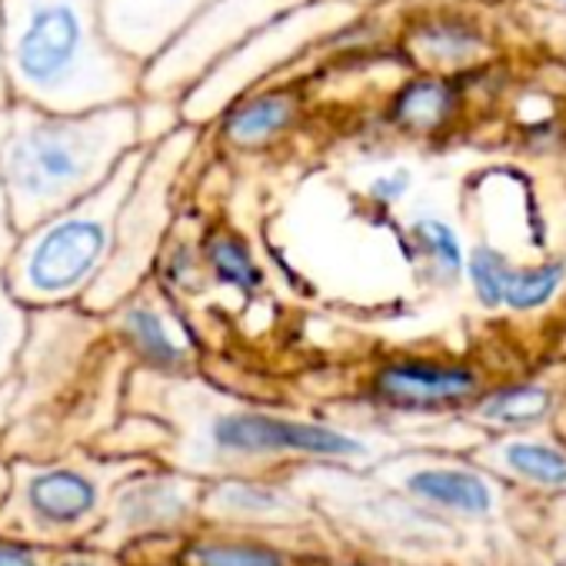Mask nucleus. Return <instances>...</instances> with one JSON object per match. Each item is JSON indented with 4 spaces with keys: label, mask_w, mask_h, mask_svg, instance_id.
Here are the masks:
<instances>
[{
    "label": "nucleus",
    "mask_w": 566,
    "mask_h": 566,
    "mask_svg": "<svg viewBox=\"0 0 566 566\" xmlns=\"http://www.w3.org/2000/svg\"><path fill=\"white\" fill-rule=\"evenodd\" d=\"M4 77L14 104L97 111L140 94V64L104 34L101 0H0Z\"/></svg>",
    "instance_id": "1"
},
{
    "label": "nucleus",
    "mask_w": 566,
    "mask_h": 566,
    "mask_svg": "<svg viewBox=\"0 0 566 566\" xmlns=\"http://www.w3.org/2000/svg\"><path fill=\"white\" fill-rule=\"evenodd\" d=\"M137 147L134 101L74 114L11 101L0 134V180L18 233L97 190Z\"/></svg>",
    "instance_id": "2"
},
{
    "label": "nucleus",
    "mask_w": 566,
    "mask_h": 566,
    "mask_svg": "<svg viewBox=\"0 0 566 566\" xmlns=\"http://www.w3.org/2000/svg\"><path fill=\"white\" fill-rule=\"evenodd\" d=\"M144 154L147 147H137L97 190L18 233L0 276L28 311L71 307L87 297L114 250L117 210L144 164Z\"/></svg>",
    "instance_id": "3"
},
{
    "label": "nucleus",
    "mask_w": 566,
    "mask_h": 566,
    "mask_svg": "<svg viewBox=\"0 0 566 566\" xmlns=\"http://www.w3.org/2000/svg\"><path fill=\"white\" fill-rule=\"evenodd\" d=\"M203 127L184 124L160 144L147 147L144 164L117 210L114 250L107 256L104 273L81 301L91 314H107L130 291L150 280L157 253L177 220V184L200 144Z\"/></svg>",
    "instance_id": "4"
},
{
    "label": "nucleus",
    "mask_w": 566,
    "mask_h": 566,
    "mask_svg": "<svg viewBox=\"0 0 566 566\" xmlns=\"http://www.w3.org/2000/svg\"><path fill=\"white\" fill-rule=\"evenodd\" d=\"M364 11L350 0H301L297 8L276 14L263 28H256L237 51H230L220 64H213L177 104L184 124L210 127L227 104L240 94L276 81L301 54L314 51L324 41H334L344 28H350Z\"/></svg>",
    "instance_id": "5"
},
{
    "label": "nucleus",
    "mask_w": 566,
    "mask_h": 566,
    "mask_svg": "<svg viewBox=\"0 0 566 566\" xmlns=\"http://www.w3.org/2000/svg\"><path fill=\"white\" fill-rule=\"evenodd\" d=\"M301 0H207L190 24L140 71V94L180 101L213 64L237 51L256 28Z\"/></svg>",
    "instance_id": "6"
},
{
    "label": "nucleus",
    "mask_w": 566,
    "mask_h": 566,
    "mask_svg": "<svg viewBox=\"0 0 566 566\" xmlns=\"http://www.w3.org/2000/svg\"><path fill=\"white\" fill-rule=\"evenodd\" d=\"M417 11L397 28L400 57L420 74L476 77L496 67L503 28L483 8L486 0H417Z\"/></svg>",
    "instance_id": "7"
},
{
    "label": "nucleus",
    "mask_w": 566,
    "mask_h": 566,
    "mask_svg": "<svg viewBox=\"0 0 566 566\" xmlns=\"http://www.w3.org/2000/svg\"><path fill=\"white\" fill-rule=\"evenodd\" d=\"M203 443L217 457H321V460H347L364 457L367 443L337 427L280 417L270 410L243 407V403H207L203 407Z\"/></svg>",
    "instance_id": "8"
},
{
    "label": "nucleus",
    "mask_w": 566,
    "mask_h": 566,
    "mask_svg": "<svg viewBox=\"0 0 566 566\" xmlns=\"http://www.w3.org/2000/svg\"><path fill=\"white\" fill-rule=\"evenodd\" d=\"M101 317L104 334L117 340V347L130 354L150 377L177 380L193 370L197 340L187 321L170 304V294L160 291L154 280L140 283L137 291H130Z\"/></svg>",
    "instance_id": "9"
},
{
    "label": "nucleus",
    "mask_w": 566,
    "mask_h": 566,
    "mask_svg": "<svg viewBox=\"0 0 566 566\" xmlns=\"http://www.w3.org/2000/svg\"><path fill=\"white\" fill-rule=\"evenodd\" d=\"M480 394L483 377L476 367L437 357H394L370 377V397L390 410H443Z\"/></svg>",
    "instance_id": "10"
},
{
    "label": "nucleus",
    "mask_w": 566,
    "mask_h": 566,
    "mask_svg": "<svg viewBox=\"0 0 566 566\" xmlns=\"http://www.w3.org/2000/svg\"><path fill=\"white\" fill-rule=\"evenodd\" d=\"M304 114H307L304 91L270 81L227 104L210 127H217L227 147L240 154H263L280 140H287L301 127Z\"/></svg>",
    "instance_id": "11"
},
{
    "label": "nucleus",
    "mask_w": 566,
    "mask_h": 566,
    "mask_svg": "<svg viewBox=\"0 0 566 566\" xmlns=\"http://www.w3.org/2000/svg\"><path fill=\"white\" fill-rule=\"evenodd\" d=\"M207 4V0H101L111 44L134 64L154 61Z\"/></svg>",
    "instance_id": "12"
},
{
    "label": "nucleus",
    "mask_w": 566,
    "mask_h": 566,
    "mask_svg": "<svg viewBox=\"0 0 566 566\" xmlns=\"http://www.w3.org/2000/svg\"><path fill=\"white\" fill-rule=\"evenodd\" d=\"M467 81L413 71L387 101V124L410 140H440L467 114Z\"/></svg>",
    "instance_id": "13"
},
{
    "label": "nucleus",
    "mask_w": 566,
    "mask_h": 566,
    "mask_svg": "<svg viewBox=\"0 0 566 566\" xmlns=\"http://www.w3.org/2000/svg\"><path fill=\"white\" fill-rule=\"evenodd\" d=\"M28 510L48 526H77L101 506V480L84 467H41L21 483Z\"/></svg>",
    "instance_id": "14"
},
{
    "label": "nucleus",
    "mask_w": 566,
    "mask_h": 566,
    "mask_svg": "<svg viewBox=\"0 0 566 566\" xmlns=\"http://www.w3.org/2000/svg\"><path fill=\"white\" fill-rule=\"evenodd\" d=\"M403 243L410 250V260L417 273L430 287H457L463 280L467 263V240L457 230L453 220L433 210H420L403 227Z\"/></svg>",
    "instance_id": "15"
},
{
    "label": "nucleus",
    "mask_w": 566,
    "mask_h": 566,
    "mask_svg": "<svg viewBox=\"0 0 566 566\" xmlns=\"http://www.w3.org/2000/svg\"><path fill=\"white\" fill-rule=\"evenodd\" d=\"M200 260L207 280L240 297H256L266 283V270L256 260L247 237L233 227H210L200 237Z\"/></svg>",
    "instance_id": "16"
},
{
    "label": "nucleus",
    "mask_w": 566,
    "mask_h": 566,
    "mask_svg": "<svg viewBox=\"0 0 566 566\" xmlns=\"http://www.w3.org/2000/svg\"><path fill=\"white\" fill-rule=\"evenodd\" d=\"M566 287V253H543L536 260H510L503 283V311L536 314L559 304Z\"/></svg>",
    "instance_id": "17"
},
{
    "label": "nucleus",
    "mask_w": 566,
    "mask_h": 566,
    "mask_svg": "<svg viewBox=\"0 0 566 566\" xmlns=\"http://www.w3.org/2000/svg\"><path fill=\"white\" fill-rule=\"evenodd\" d=\"M407 486L420 500H430L450 510H467V513H483L493 503L490 486L476 473L457 470V467H423L407 476Z\"/></svg>",
    "instance_id": "18"
},
{
    "label": "nucleus",
    "mask_w": 566,
    "mask_h": 566,
    "mask_svg": "<svg viewBox=\"0 0 566 566\" xmlns=\"http://www.w3.org/2000/svg\"><path fill=\"white\" fill-rule=\"evenodd\" d=\"M553 390L546 384H506L476 397V420L490 427H526L553 410Z\"/></svg>",
    "instance_id": "19"
},
{
    "label": "nucleus",
    "mask_w": 566,
    "mask_h": 566,
    "mask_svg": "<svg viewBox=\"0 0 566 566\" xmlns=\"http://www.w3.org/2000/svg\"><path fill=\"white\" fill-rule=\"evenodd\" d=\"M510 250H503L493 240H476L467 243V263H463V280L483 311H503V283H506V266H510Z\"/></svg>",
    "instance_id": "20"
},
{
    "label": "nucleus",
    "mask_w": 566,
    "mask_h": 566,
    "mask_svg": "<svg viewBox=\"0 0 566 566\" xmlns=\"http://www.w3.org/2000/svg\"><path fill=\"white\" fill-rule=\"evenodd\" d=\"M503 463L543 486H566V453L543 440H513L503 443Z\"/></svg>",
    "instance_id": "21"
},
{
    "label": "nucleus",
    "mask_w": 566,
    "mask_h": 566,
    "mask_svg": "<svg viewBox=\"0 0 566 566\" xmlns=\"http://www.w3.org/2000/svg\"><path fill=\"white\" fill-rule=\"evenodd\" d=\"M31 311L8 291L4 276H0V384H8L18 370L21 347L28 337Z\"/></svg>",
    "instance_id": "22"
},
{
    "label": "nucleus",
    "mask_w": 566,
    "mask_h": 566,
    "mask_svg": "<svg viewBox=\"0 0 566 566\" xmlns=\"http://www.w3.org/2000/svg\"><path fill=\"white\" fill-rule=\"evenodd\" d=\"M134 124H137V144L154 147L174 130L184 127L180 104L170 97H154V94H137L134 97Z\"/></svg>",
    "instance_id": "23"
},
{
    "label": "nucleus",
    "mask_w": 566,
    "mask_h": 566,
    "mask_svg": "<svg viewBox=\"0 0 566 566\" xmlns=\"http://www.w3.org/2000/svg\"><path fill=\"white\" fill-rule=\"evenodd\" d=\"M193 566H283V556L270 546L213 543L193 549Z\"/></svg>",
    "instance_id": "24"
},
{
    "label": "nucleus",
    "mask_w": 566,
    "mask_h": 566,
    "mask_svg": "<svg viewBox=\"0 0 566 566\" xmlns=\"http://www.w3.org/2000/svg\"><path fill=\"white\" fill-rule=\"evenodd\" d=\"M510 11H516L520 31H526L539 44V51H546L553 61L566 64V18L539 14V11H520V8H510Z\"/></svg>",
    "instance_id": "25"
},
{
    "label": "nucleus",
    "mask_w": 566,
    "mask_h": 566,
    "mask_svg": "<svg viewBox=\"0 0 566 566\" xmlns=\"http://www.w3.org/2000/svg\"><path fill=\"white\" fill-rule=\"evenodd\" d=\"M413 190V170L410 167H390V170H380L370 184H367V200L377 207V210H397Z\"/></svg>",
    "instance_id": "26"
},
{
    "label": "nucleus",
    "mask_w": 566,
    "mask_h": 566,
    "mask_svg": "<svg viewBox=\"0 0 566 566\" xmlns=\"http://www.w3.org/2000/svg\"><path fill=\"white\" fill-rule=\"evenodd\" d=\"M220 500L227 506H237V510H276L280 506V496L266 486H253V483H233V486H223L220 490Z\"/></svg>",
    "instance_id": "27"
},
{
    "label": "nucleus",
    "mask_w": 566,
    "mask_h": 566,
    "mask_svg": "<svg viewBox=\"0 0 566 566\" xmlns=\"http://www.w3.org/2000/svg\"><path fill=\"white\" fill-rule=\"evenodd\" d=\"M4 114H8V107H0V134H4ZM14 243H18V227L11 220V203H8V193H4V180H0V270H4Z\"/></svg>",
    "instance_id": "28"
},
{
    "label": "nucleus",
    "mask_w": 566,
    "mask_h": 566,
    "mask_svg": "<svg viewBox=\"0 0 566 566\" xmlns=\"http://www.w3.org/2000/svg\"><path fill=\"white\" fill-rule=\"evenodd\" d=\"M503 4L520 8V11H539V14L566 18V0H503Z\"/></svg>",
    "instance_id": "29"
},
{
    "label": "nucleus",
    "mask_w": 566,
    "mask_h": 566,
    "mask_svg": "<svg viewBox=\"0 0 566 566\" xmlns=\"http://www.w3.org/2000/svg\"><path fill=\"white\" fill-rule=\"evenodd\" d=\"M0 566H38L34 553L14 543H0Z\"/></svg>",
    "instance_id": "30"
},
{
    "label": "nucleus",
    "mask_w": 566,
    "mask_h": 566,
    "mask_svg": "<svg viewBox=\"0 0 566 566\" xmlns=\"http://www.w3.org/2000/svg\"><path fill=\"white\" fill-rule=\"evenodd\" d=\"M11 104V91H8V77H4V18H0V107Z\"/></svg>",
    "instance_id": "31"
},
{
    "label": "nucleus",
    "mask_w": 566,
    "mask_h": 566,
    "mask_svg": "<svg viewBox=\"0 0 566 566\" xmlns=\"http://www.w3.org/2000/svg\"><path fill=\"white\" fill-rule=\"evenodd\" d=\"M354 8L360 11H374V8H384V4H400V0H350Z\"/></svg>",
    "instance_id": "32"
},
{
    "label": "nucleus",
    "mask_w": 566,
    "mask_h": 566,
    "mask_svg": "<svg viewBox=\"0 0 566 566\" xmlns=\"http://www.w3.org/2000/svg\"><path fill=\"white\" fill-rule=\"evenodd\" d=\"M559 304H563V311H566V287H563V294H559Z\"/></svg>",
    "instance_id": "33"
},
{
    "label": "nucleus",
    "mask_w": 566,
    "mask_h": 566,
    "mask_svg": "<svg viewBox=\"0 0 566 566\" xmlns=\"http://www.w3.org/2000/svg\"><path fill=\"white\" fill-rule=\"evenodd\" d=\"M67 566H91V563H67Z\"/></svg>",
    "instance_id": "34"
}]
</instances>
